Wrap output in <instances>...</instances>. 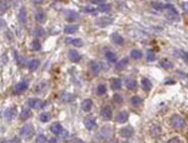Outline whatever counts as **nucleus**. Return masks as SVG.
Returning a JSON list of instances; mask_svg holds the SVG:
<instances>
[{
    "mask_svg": "<svg viewBox=\"0 0 188 143\" xmlns=\"http://www.w3.org/2000/svg\"><path fill=\"white\" fill-rule=\"evenodd\" d=\"M162 12H164V15H166V18L168 20H171V21H178L179 20L178 12L172 4H163Z\"/></svg>",
    "mask_w": 188,
    "mask_h": 143,
    "instance_id": "f257e3e1",
    "label": "nucleus"
},
{
    "mask_svg": "<svg viewBox=\"0 0 188 143\" xmlns=\"http://www.w3.org/2000/svg\"><path fill=\"white\" fill-rule=\"evenodd\" d=\"M34 127L31 126V124H25V126H23L21 128H20V131H19V134H20V137L23 138V139H30L33 136H34Z\"/></svg>",
    "mask_w": 188,
    "mask_h": 143,
    "instance_id": "f03ea898",
    "label": "nucleus"
},
{
    "mask_svg": "<svg viewBox=\"0 0 188 143\" xmlns=\"http://www.w3.org/2000/svg\"><path fill=\"white\" fill-rule=\"evenodd\" d=\"M171 124H172V127L176 128V129H183V128L186 127V121H184V118H182L181 116L174 114V116H172V118H171Z\"/></svg>",
    "mask_w": 188,
    "mask_h": 143,
    "instance_id": "7ed1b4c3",
    "label": "nucleus"
},
{
    "mask_svg": "<svg viewBox=\"0 0 188 143\" xmlns=\"http://www.w3.org/2000/svg\"><path fill=\"white\" fill-rule=\"evenodd\" d=\"M28 106L33 109H41L44 106H45V102L41 101V99H38V98H29L28 99Z\"/></svg>",
    "mask_w": 188,
    "mask_h": 143,
    "instance_id": "20e7f679",
    "label": "nucleus"
},
{
    "mask_svg": "<svg viewBox=\"0 0 188 143\" xmlns=\"http://www.w3.org/2000/svg\"><path fill=\"white\" fill-rule=\"evenodd\" d=\"M110 131H112V128H110L109 126L103 127V128L101 129L99 134H98V139H99V141H106V139H108V138L110 137V134H112Z\"/></svg>",
    "mask_w": 188,
    "mask_h": 143,
    "instance_id": "39448f33",
    "label": "nucleus"
},
{
    "mask_svg": "<svg viewBox=\"0 0 188 143\" xmlns=\"http://www.w3.org/2000/svg\"><path fill=\"white\" fill-rule=\"evenodd\" d=\"M28 88H29V83H28L26 80L19 82V83L14 87V93H15V94H21V93L25 92Z\"/></svg>",
    "mask_w": 188,
    "mask_h": 143,
    "instance_id": "423d86ee",
    "label": "nucleus"
},
{
    "mask_svg": "<svg viewBox=\"0 0 188 143\" xmlns=\"http://www.w3.org/2000/svg\"><path fill=\"white\" fill-rule=\"evenodd\" d=\"M101 69H102V65H101L98 62L92 60V62L89 63V70L92 72L93 75H98L99 72H101Z\"/></svg>",
    "mask_w": 188,
    "mask_h": 143,
    "instance_id": "0eeeda50",
    "label": "nucleus"
},
{
    "mask_svg": "<svg viewBox=\"0 0 188 143\" xmlns=\"http://www.w3.org/2000/svg\"><path fill=\"white\" fill-rule=\"evenodd\" d=\"M101 116L103 119L106 121H109L112 119V116H113V112H112V108L109 106H104L102 109H101Z\"/></svg>",
    "mask_w": 188,
    "mask_h": 143,
    "instance_id": "6e6552de",
    "label": "nucleus"
},
{
    "mask_svg": "<svg viewBox=\"0 0 188 143\" xmlns=\"http://www.w3.org/2000/svg\"><path fill=\"white\" fill-rule=\"evenodd\" d=\"M96 24L98 26H102V28H106L110 24H113V19L112 18H99L96 20Z\"/></svg>",
    "mask_w": 188,
    "mask_h": 143,
    "instance_id": "1a4fd4ad",
    "label": "nucleus"
},
{
    "mask_svg": "<svg viewBox=\"0 0 188 143\" xmlns=\"http://www.w3.org/2000/svg\"><path fill=\"white\" fill-rule=\"evenodd\" d=\"M68 57H69L70 62H73V63H79L80 59H82V54L79 52H77V50H69Z\"/></svg>",
    "mask_w": 188,
    "mask_h": 143,
    "instance_id": "9d476101",
    "label": "nucleus"
},
{
    "mask_svg": "<svg viewBox=\"0 0 188 143\" xmlns=\"http://www.w3.org/2000/svg\"><path fill=\"white\" fill-rule=\"evenodd\" d=\"M128 118H129V114H128V112L127 111H120L119 113H118V116H117V118H115V121H117V123H125V122H128Z\"/></svg>",
    "mask_w": 188,
    "mask_h": 143,
    "instance_id": "9b49d317",
    "label": "nucleus"
},
{
    "mask_svg": "<svg viewBox=\"0 0 188 143\" xmlns=\"http://www.w3.org/2000/svg\"><path fill=\"white\" fill-rule=\"evenodd\" d=\"M119 134L124 138H130L134 134V129H133V127H125V128H122L119 131Z\"/></svg>",
    "mask_w": 188,
    "mask_h": 143,
    "instance_id": "f8f14e48",
    "label": "nucleus"
},
{
    "mask_svg": "<svg viewBox=\"0 0 188 143\" xmlns=\"http://www.w3.org/2000/svg\"><path fill=\"white\" fill-rule=\"evenodd\" d=\"M84 126H85L87 129L93 131V129L97 128V122H96V119H94V118H87L84 121Z\"/></svg>",
    "mask_w": 188,
    "mask_h": 143,
    "instance_id": "ddd939ff",
    "label": "nucleus"
},
{
    "mask_svg": "<svg viewBox=\"0 0 188 143\" xmlns=\"http://www.w3.org/2000/svg\"><path fill=\"white\" fill-rule=\"evenodd\" d=\"M15 116H16V107H15V106L8 108V109L5 111V113H4V117H5L8 121H12Z\"/></svg>",
    "mask_w": 188,
    "mask_h": 143,
    "instance_id": "4468645a",
    "label": "nucleus"
},
{
    "mask_svg": "<svg viewBox=\"0 0 188 143\" xmlns=\"http://www.w3.org/2000/svg\"><path fill=\"white\" fill-rule=\"evenodd\" d=\"M50 131H52V133H54V134H62L63 132H64V129H63V126L59 123V122H55V123H53L52 124V127H50Z\"/></svg>",
    "mask_w": 188,
    "mask_h": 143,
    "instance_id": "2eb2a0df",
    "label": "nucleus"
},
{
    "mask_svg": "<svg viewBox=\"0 0 188 143\" xmlns=\"http://www.w3.org/2000/svg\"><path fill=\"white\" fill-rule=\"evenodd\" d=\"M110 39H112V41H113L114 44H117V45H123V44H124L123 36H122L120 34H118V33H113V34L110 35Z\"/></svg>",
    "mask_w": 188,
    "mask_h": 143,
    "instance_id": "dca6fc26",
    "label": "nucleus"
},
{
    "mask_svg": "<svg viewBox=\"0 0 188 143\" xmlns=\"http://www.w3.org/2000/svg\"><path fill=\"white\" fill-rule=\"evenodd\" d=\"M78 30H79V25L78 24H69V25L64 26V33H67V34H74Z\"/></svg>",
    "mask_w": 188,
    "mask_h": 143,
    "instance_id": "f3484780",
    "label": "nucleus"
},
{
    "mask_svg": "<svg viewBox=\"0 0 188 143\" xmlns=\"http://www.w3.org/2000/svg\"><path fill=\"white\" fill-rule=\"evenodd\" d=\"M110 87L113 90H119L122 88V80L119 78H112L110 79Z\"/></svg>",
    "mask_w": 188,
    "mask_h": 143,
    "instance_id": "a211bd4d",
    "label": "nucleus"
},
{
    "mask_svg": "<svg viewBox=\"0 0 188 143\" xmlns=\"http://www.w3.org/2000/svg\"><path fill=\"white\" fill-rule=\"evenodd\" d=\"M93 108V101L92 99H84L82 103V109L83 112H90Z\"/></svg>",
    "mask_w": 188,
    "mask_h": 143,
    "instance_id": "6ab92c4d",
    "label": "nucleus"
},
{
    "mask_svg": "<svg viewBox=\"0 0 188 143\" xmlns=\"http://www.w3.org/2000/svg\"><path fill=\"white\" fill-rule=\"evenodd\" d=\"M18 20H19L21 24H25V23H26V9H25L24 7H23V8H20V10H19Z\"/></svg>",
    "mask_w": 188,
    "mask_h": 143,
    "instance_id": "aec40b11",
    "label": "nucleus"
},
{
    "mask_svg": "<svg viewBox=\"0 0 188 143\" xmlns=\"http://www.w3.org/2000/svg\"><path fill=\"white\" fill-rule=\"evenodd\" d=\"M35 20H36L38 23H44V21L46 20V14H45V12H44V10H38V12L35 13Z\"/></svg>",
    "mask_w": 188,
    "mask_h": 143,
    "instance_id": "412c9836",
    "label": "nucleus"
},
{
    "mask_svg": "<svg viewBox=\"0 0 188 143\" xmlns=\"http://www.w3.org/2000/svg\"><path fill=\"white\" fill-rule=\"evenodd\" d=\"M78 19H79V14L78 13L72 12V10L67 12V20L68 21H74V20H78Z\"/></svg>",
    "mask_w": 188,
    "mask_h": 143,
    "instance_id": "4be33fe9",
    "label": "nucleus"
},
{
    "mask_svg": "<svg viewBox=\"0 0 188 143\" xmlns=\"http://www.w3.org/2000/svg\"><path fill=\"white\" fill-rule=\"evenodd\" d=\"M39 65H40V62L38 60V59H31L29 63H28V68H29V70H36L38 68H39Z\"/></svg>",
    "mask_w": 188,
    "mask_h": 143,
    "instance_id": "5701e85b",
    "label": "nucleus"
},
{
    "mask_svg": "<svg viewBox=\"0 0 188 143\" xmlns=\"http://www.w3.org/2000/svg\"><path fill=\"white\" fill-rule=\"evenodd\" d=\"M142 88L146 92H149L152 89V82L148 78H142Z\"/></svg>",
    "mask_w": 188,
    "mask_h": 143,
    "instance_id": "b1692460",
    "label": "nucleus"
},
{
    "mask_svg": "<svg viewBox=\"0 0 188 143\" xmlns=\"http://www.w3.org/2000/svg\"><path fill=\"white\" fill-rule=\"evenodd\" d=\"M142 98L140 97H138V95H133V97L130 98V104L133 106V107H139L140 104H142Z\"/></svg>",
    "mask_w": 188,
    "mask_h": 143,
    "instance_id": "393cba45",
    "label": "nucleus"
},
{
    "mask_svg": "<svg viewBox=\"0 0 188 143\" xmlns=\"http://www.w3.org/2000/svg\"><path fill=\"white\" fill-rule=\"evenodd\" d=\"M127 65H128V59L124 58V59H122V60H119V62L115 63V69H117V70H122V69H124Z\"/></svg>",
    "mask_w": 188,
    "mask_h": 143,
    "instance_id": "a878e982",
    "label": "nucleus"
},
{
    "mask_svg": "<svg viewBox=\"0 0 188 143\" xmlns=\"http://www.w3.org/2000/svg\"><path fill=\"white\" fill-rule=\"evenodd\" d=\"M30 117H31V111H30V109L25 108V109L21 111V113H20V119H21V121H26V119H29Z\"/></svg>",
    "mask_w": 188,
    "mask_h": 143,
    "instance_id": "bb28decb",
    "label": "nucleus"
},
{
    "mask_svg": "<svg viewBox=\"0 0 188 143\" xmlns=\"http://www.w3.org/2000/svg\"><path fill=\"white\" fill-rule=\"evenodd\" d=\"M67 43H70L73 44L74 46H83V40L79 39V38H74V39H67Z\"/></svg>",
    "mask_w": 188,
    "mask_h": 143,
    "instance_id": "cd10ccee",
    "label": "nucleus"
},
{
    "mask_svg": "<svg viewBox=\"0 0 188 143\" xmlns=\"http://www.w3.org/2000/svg\"><path fill=\"white\" fill-rule=\"evenodd\" d=\"M125 85H127V88L128 89H135L137 88V82H135V79H132V78H128L127 80H125Z\"/></svg>",
    "mask_w": 188,
    "mask_h": 143,
    "instance_id": "c85d7f7f",
    "label": "nucleus"
},
{
    "mask_svg": "<svg viewBox=\"0 0 188 143\" xmlns=\"http://www.w3.org/2000/svg\"><path fill=\"white\" fill-rule=\"evenodd\" d=\"M9 8H10V4H9L8 0H3V2H0V13H5Z\"/></svg>",
    "mask_w": 188,
    "mask_h": 143,
    "instance_id": "c756f323",
    "label": "nucleus"
},
{
    "mask_svg": "<svg viewBox=\"0 0 188 143\" xmlns=\"http://www.w3.org/2000/svg\"><path fill=\"white\" fill-rule=\"evenodd\" d=\"M106 58L109 63H117V55L113 52H107L106 53Z\"/></svg>",
    "mask_w": 188,
    "mask_h": 143,
    "instance_id": "7c9ffc66",
    "label": "nucleus"
},
{
    "mask_svg": "<svg viewBox=\"0 0 188 143\" xmlns=\"http://www.w3.org/2000/svg\"><path fill=\"white\" fill-rule=\"evenodd\" d=\"M161 65L164 69H172L173 68V62H171L169 59H162L161 60Z\"/></svg>",
    "mask_w": 188,
    "mask_h": 143,
    "instance_id": "2f4dec72",
    "label": "nucleus"
},
{
    "mask_svg": "<svg viewBox=\"0 0 188 143\" xmlns=\"http://www.w3.org/2000/svg\"><path fill=\"white\" fill-rule=\"evenodd\" d=\"M33 34H34V36H36V38H40V36H43V35L45 34V30H44V29H43L41 26H36V28L34 29Z\"/></svg>",
    "mask_w": 188,
    "mask_h": 143,
    "instance_id": "473e14b6",
    "label": "nucleus"
},
{
    "mask_svg": "<svg viewBox=\"0 0 188 143\" xmlns=\"http://www.w3.org/2000/svg\"><path fill=\"white\" fill-rule=\"evenodd\" d=\"M60 99H62L63 102H65V103H69V102L73 99V95L69 94V93H67V92H64V93L60 95Z\"/></svg>",
    "mask_w": 188,
    "mask_h": 143,
    "instance_id": "72a5a7b5",
    "label": "nucleus"
},
{
    "mask_svg": "<svg viewBox=\"0 0 188 143\" xmlns=\"http://www.w3.org/2000/svg\"><path fill=\"white\" fill-rule=\"evenodd\" d=\"M107 93V85L106 84H99L97 87V94L98 95H104Z\"/></svg>",
    "mask_w": 188,
    "mask_h": 143,
    "instance_id": "f704fd0d",
    "label": "nucleus"
},
{
    "mask_svg": "<svg viewBox=\"0 0 188 143\" xmlns=\"http://www.w3.org/2000/svg\"><path fill=\"white\" fill-rule=\"evenodd\" d=\"M39 119H40V122H41V123H46V122H49V121H50V114H49V113H46V112H43V113L40 114Z\"/></svg>",
    "mask_w": 188,
    "mask_h": 143,
    "instance_id": "c9c22d12",
    "label": "nucleus"
},
{
    "mask_svg": "<svg viewBox=\"0 0 188 143\" xmlns=\"http://www.w3.org/2000/svg\"><path fill=\"white\" fill-rule=\"evenodd\" d=\"M130 57H132L133 59H140V58L143 57V53L139 52V50H137V49H133V50L130 52Z\"/></svg>",
    "mask_w": 188,
    "mask_h": 143,
    "instance_id": "e433bc0d",
    "label": "nucleus"
},
{
    "mask_svg": "<svg viewBox=\"0 0 188 143\" xmlns=\"http://www.w3.org/2000/svg\"><path fill=\"white\" fill-rule=\"evenodd\" d=\"M31 49L34 50V52H38V50H40L41 49V44H40V41L39 40H33L31 41Z\"/></svg>",
    "mask_w": 188,
    "mask_h": 143,
    "instance_id": "4c0bfd02",
    "label": "nucleus"
},
{
    "mask_svg": "<svg viewBox=\"0 0 188 143\" xmlns=\"http://www.w3.org/2000/svg\"><path fill=\"white\" fill-rule=\"evenodd\" d=\"M110 5L109 4H106V3H102L101 5H99V12H102V13H108V12H110Z\"/></svg>",
    "mask_w": 188,
    "mask_h": 143,
    "instance_id": "58836bf2",
    "label": "nucleus"
},
{
    "mask_svg": "<svg viewBox=\"0 0 188 143\" xmlns=\"http://www.w3.org/2000/svg\"><path fill=\"white\" fill-rule=\"evenodd\" d=\"M113 102L117 103V104H120V103H123V97H122L120 94L115 93V94L113 95Z\"/></svg>",
    "mask_w": 188,
    "mask_h": 143,
    "instance_id": "ea45409f",
    "label": "nucleus"
},
{
    "mask_svg": "<svg viewBox=\"0 0 188 143\" xmlns=\"http://www.w3.org/2000/svg\"><path fill=\"white\" fill-rule=\"evenodd\" d=\"M36 143H48V139H46V137L44 136V134H39L38 137H36V141H35Z\"/></svg>",
    "mask_w": 188,
    "mask_h": 143,
    "instance_id": "a19ab883",
    "label": "nucleus"
},
{
    "mask_svg": "<svg viewBox=\"0 0 188 143\" xmlns=\"http://www.w3.org/2000/svg\"><path fill=\"white\" fill-rule=\"evenodd\" d=\"M83 12L84 13H89V14H96L97 9H94L93 7H85V8H83Z\"/></svg>",
    "mask_w": 188,
    "mask_h": 143,
    "instance_id": "79ce46f5",
    "label": "nucleus"
},
{
    "mask_svg": "<svg viewBox=\"0 0 188 143\" xmlns=\"http://www.w3.org/2000/svg\"><path fill=\"white\" fill-rule=\"evenodd\" d=\"M154 59H156V54L152 50H148L147 52V62H153Z\"/></svg>",
    "mask_w": 188,
    "mask_h": 143,
    "instance_id": "37998d69",
    "label": "nucleus"
},
{
    "mask_svg": "<svg viewBox=\"0 0 188 143\" xmlns=\"http://www.w3.org/2000/svg\"><path fill=\"white\" fill-rule=\"evenodd\" d=\"M181 53H179V57L183 59V62L184 63H187V60H188V58H187V53H186V50H179Z\"/></svg>",
    "mask_w": 188,
    "mask_h": 143,
    "instance_id": "c03bdc74",
    "label": "nucleus"
},
{
    "mask_svg": "<svg viewBox=\"0 0 188 143\" xmlns=\"http://www.w3.org/2000/svg\"><path fill=\"white\" fill-rule=\"evenodd\" d=\"M168 143H182V141H181L178 137H174V138L169 139V142H168Z\"/></svg>",
    "mask_w": 188,
    "mask_h": 143,
    "instance_id": "a18cd8bd",
    "label": "nucleus"
},
{
    "mask_svg": "<svg viewBox=\"0 0 188 143\" xmlns=\"http://www.w3.org/2000/svg\"><path fill=\"white\" fill-rule=\"evenodd\" d=\"M5 26H7V23H5V20L0 18V30H2V29H4Z\"/></svg>",
    "mask_w": 188,
    "mask_h": 143,
    "instance_id": "49530a36",
    "label": "nucleus"
},
{
    "mask_svg": "<svg viewBox=\"0 0 188 143\" xmlns=\"http://www.w3.org/2000/svg\"><path fill=\"white\" fill-rule=\"evenodd\" d=\"M176 82L172 79V78H167L166 80H164V84H168V85H171V84H174Z\"/></svg>",
    "mask_w": 188,
    "mask_h": 143,
    "instance_id": "de8ad7c7",
    "label": "nucleus"
},
{
    "mask_svg": "<svg viewBox=\"0 0 188 143\" xmlns=\"http://www.w3.org/2000/svg\"><path fill=\"white\" fill-rule=\"evenodd\" d=\"M48 143H58V139L57 138H52L50 141H48Z\"/></svg>",
    "mask_w": 188,
    "mask_h": 143,
    "instance_id": "09e8293b",
    "label": "nucleus"
},
{
    "mask_svg": "<svg viewBox=\"0 0 188 143\" xmlns=\"http://www.w3.org/2000/svg\"><path fill=\"white\" fill-rule=\"evenodd\" d=\"M33 2L35 4H41V3H44V0H33Z\"/></svg>",
    "mask_w": 188,
    "mask_h": 143,
    "instance_id": "8fccbe9b",
    "label": "nucleus"
},
{
    "mask_svg": "<svg viewBox=\"0 0 188 143\" xmlns=\"http://www.w3.org/2000/svg\"><path fill=\"white\" fill-rule=\"evenodd\" d=\"M74 143H84V142H83V141H82V139H77V141H75V142H74Z\"/></svg>",
    "mask_w": 188,
    "mask_h": 143,
    "instance_id": "3c124183",
    "label": "nucleus"
},
{
    "mask_svg": "<svg viewBox=\"0 0 188 143\" xmlns=\"http://www.w3.org/2000/svg\"><path fill=\"white\" fill-rule=\"evenodd\" d=\"M110 143H117V141H110Z\"/></svg>",
    "mask_w": 188,
    "mask_h": 143,
    "instance_id": "603ef678",
    "label": "nucleus"
},
{
    "mask_svg": "<svg viewBox=\"0 0 188 143\" xmlns=\"http://www.w3.org/2000/svg\"><path fill=\"white\" fill-rule=\"evenodd\" d=\"M3 143H7V141H3Z\"/></svg>",
    "mask_w": 188,
    "mask_h": 143,
    "instance_id": "864d4df0",
    "label": "nucleus"
},
{
    "mask_svg": "<svg viewBox=\"0 0 188 143\" xmlns=\"http://www.w3.org/2000/svg\"><path fill=\"white\" fill-rule=\"evenodd\" d=\"M123 143H129V142H123Z\"/></svg>",
    "mask_w": 188,
    "mask_h": 143,
    "instance_id": "5fc2aeb1",
    "label": "nucleus"
}]
</instances>
